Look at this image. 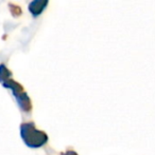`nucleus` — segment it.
<instances>
[{"label": "nucleus", "mask_w": 155, "mask_h": 155, "mask_svg": "<svg viewBox=\"0 0 155 155\" xmlns=\"http://www.w3.org/2000/svg\"><path fill=\"white\" fill-rule=\"evenodd\" d=\"M20 135L23 143L32 149L41 148L48 141V135L35 128L34 123H23L20 126Z\"/></svg>", "instance_id": "obj_1"}, {"label": "nucleus", "mask_w": 155, "mask_h": 155, "mask_svg": "<svg viewBox=\"0 0 155 155\" xmlns=\"http://www.w3.org/2000/svg\"><path fill=\"white\" fill-rule=\"evenodd\" d=\"M15 98H16L17 100V104H18L19 108L21 109V110L23 111V112H31L32 110V104H31V100H30L29 96L27 95L25 92H21L19 94H17L16 96H15Z\"/></svg>", "instance_id": "obj_2"}, {"label": "nucleus", "mask_w": 155, "mask_h": 155, "mask_svg": "<svg viewBox=\"0 0 155 155\" xmlns=\"http://www.w3.org/2000/svg\"><path fill=\"white\" fill-rule=\"evenodd\" d=\"M48 4V0H33L29 5V11L34 17H37L44 12Z\"/></svg>", "instance_id": "obj_3"}, {"label": "nucleus", "mask_w": 155, "mask_h": 155, "mask_svg": "<svg viewBox=\"0 0 155 155\" xmlns=\"http://www.w3.org/2000/svg\"><path fill=\"white\" fill-rule=\"evenodd\" d=\"M2 84H3L4 88H8V89H10V90H12V92H13V94H14V96H16L17 94L21 93L23 91V87H21L20 84H18V82L12 80L11 78H9V79L5 80L4 82H2Z\"/></svg>", "instance_id": "obj_4"}, {"label": "nucleus", "mask_w": 155, "mask_h": 155, "mask_svg": "<svg viewBox=\"0 0 155 155\" xmlns=\"http://www.w3.org/2000/svg\"><path fill=\"white\" fill-rule=\"evenodd\" d=\"M11 72L6 69V67L4 64H0V82H4L5 80H8L9 78H11Z\"/></svg>", "instance_id": "obj_5"}, {"label": "nucleus", "mask_w": 155, "mask_h": 155, "mask_svg": "<svg viewBox=\"0 0 155 155\" xmlns=\"http://www.w3.org/2000/svg\"><path fill=\"white\" fill-rule=\"evenodd\" d=\"M64 155H78V153H76V152L72 151V150H68Z\"/></svg>", "instance_id": "obj_6"}]
</instances>
